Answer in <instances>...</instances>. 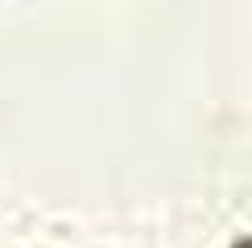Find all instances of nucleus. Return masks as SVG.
Returning <instances> with one entry per match:
<instances>
[{
	"label": "nucleus",
	"mask_w": 252,
	"mask_h": 248,
	"mask_svg": "<svg viewBox=\"0 0 252 248\" xmlns=\"http://www.w3.org/2000/svg\"><path fill=\"white\" fill-rule=\"evenodd\" d=\"M236 248H252V240H244V244H236Z\"/></svg>",
	"instance_id": "nucleus-1"
}]
</instances>
